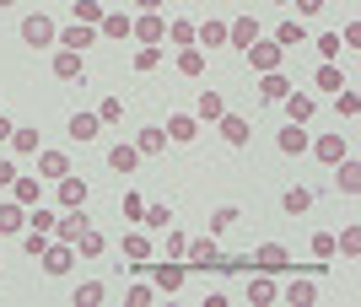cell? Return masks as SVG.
Here are the masks:
<instances>
[{
  "label": "cell",
  "instance_id": "5bb4252c",
  "mask_svg": "<svg viewBox=\"0 0 361 307\" xmlns=\"http://www.w3.org/2000/svg\"><path fill=\"white\" fill-rule=\"evenodd\" d=\"M307 140H313V135H307V124H286V130L275 135V146H281L286 156H302V151H307Z\"/></svg>",
  "mask_w": 361,
  "mask_h": 307
},
{
  "label": "cell",
  "instance_id": "603a6c76",
  "mask_svg": "<svg viewBox=\"0 0 361 307\" xmlns=\"http://www.w3.org/2000/svg\"><path fill=\"white\" fill-rule=\"evenodd\" d=\"M334 168H340V178H334L340 194H361V162H356V156H340Z\"/></svg>",
  "mask_w": 361,
  "mask_h": 307
},
{
  "label": "cell",
  "instance_id": "83f0119b",
  "mask_svg": "<svg viewBox=\"0 0 361 307\" xmlns=\"http://www.w3.org/2000/svg\"><path fill=\"white\" fill-rule=\"evenodd\" d=\"M307 205H313V189H307V184H291L286 194H281V211H286V215H302Z\"/></svg>",
  "mask_w": 361,
  "mask_h": 307
},
{
  "label": "cell",
  "instance_id": "6f0895ef",
  "mask_svg": "<svg viewBox=\"0 0 361 307\" xmlns=\"http://www.w3.org/2000/svg\"><path fill=\"white\" fill-rule=\"evenodd\" d=\"M11 130H16V124L6 119V113H0V146H6V140H11Z\"/></svg>",
  "mask_w": 361,
  "mask_h": 307
},
{
  "label": "cell",
  "instance_id": "681fc988",
  "mask_svg": "<svg viewBox=\"0 0 361 307\" xmlns=\"http://www.w3.org/2000/svg\"><path fill=\"white\" fill-rule=\"evenodd\" d=\"M97 119H103V124L124 119V97H103V103H97Z\"/></svg>",
  "mask_w": 361,
  "mask_h": 307
},
{
  "label": "cell",
  "instance_id": "ac0fdd59",
  "mask_svg": "<svg viewBox=\"0 0 361 307\" xmlns=\"http://www.w3.org/2000/svg\"><path fill=\"white\" fill-rule=\"evenodd\" d=\"M135 162H140V151H135V140H119V146H114V151H108V168H114V173H124V178H130V173H135Z\"/></svg>",
  "mask_w": 361,
  "mask_h": 307
},
{
  "label": "cell",
  "instance_id": "f6af8a7d",
  "mask_svg": "<svg viewBox=\"0 0 361 307\" xmlns=\"http://www.w3.org/2000/svg\"><path fill=\"white\" fill-rule=\"evenodd\" d=\"M318 87H324V92H340V87H345V76H340V65H318Z\"/></svg>",
  "mask_w": 361,
  "mask_h": 307
},
{
  "label": "cell",
  "instance_id": "ffe728a7",
  "mask_svg": "<svg viewBox=\"0 0 361 307\" xmlns=\"http://www.w3.org/2000/svg\"><path fill=\"white\" fill-rule=\"evenodd\" d=\"M286 92H291L286 70H264V76H259V97H264V103H281Z\"/></svg>",
  "mask_w": 361,
  "mask_h": 307
},
{
  "label": "cell",
  "instance_id": "8d00e7d4",
  "mask_svg": "<svg viewBox=\"0 0 361 307\" xmlns=\"http://www.w3.org/2000/svg\"><path fill=\"white\" fill-rule=\"evenodd\" d=\"M54 221H60V215H54V211H44V200H38V205H27V227H38V232H49V237H54Z\"/></svg>",
  "mask_w": 361,
  "mask_h": 307
},
{
  "label": "cell",
  "instance_id": "4316f807",
  "mask_svg": "<svg viewBox=\"0 0 361 307\" xmlns=\"http://www.w3.org/2000/svg\"><path fill=\"white\" fill-rule=\"evenodd\" d=\"M135 151L140 156H157V151H167V135H162V124H146L135 135Z\"/></svg>",
  "mask_w": 361,
  "mask_h": 307
},
{
  "label": "cell",
  "instance_id": "d590c367",
  "mask_svg": "<svg viewBox=\"0 0 361 307\" xmlns=\"http://www.w3.org/2000/svg\"><path fill=\"white\" fill-rule=\"evenodd\" d=\"M71 302L75 307H97V302H103V280H81V286L71 292Z\"/></svg>",
  "mask_w": 361,
  "mask_h": 307
},
{
  "label": "cell",
  "instance_id": "836d02e7",
  "mask_svg": "<svg viewBox=\"0 0 361 307\" xmlns=\"http://www.w3.org/2000/svg\"><path fill=\"white\" fill-rule=\"evenodd\" d=\"M167 44H173V49H195V22H183V16H178V22H167Z\"/></svg>",
  "mask_w": 361,
  "mask_h": 307
},
{
  "label": "cell",
  "instance_id": "7bdbcfd3",
  "mask_svg": "<svg viewBox=\"0 0 361 307\" xmlns=\"http://www.w3.org/2000/svg\"><path fill=\"white\" fill-rule=\"evenodd\" d=\"M162 65V44H140L135 49V70H157Z\"/></svg>",
  "mask_w": 361,
  "mask_h": 307
},
{
  "label": "cell",
  "instance_id": "b9f144b4",
  "mask_svg": "<svg viewBox=\"0 0 361 307\" xmlns=\"http://www.w3.org/2000/svg\"><path fill=\"white\" fill-rule=\"evenodd\" d=\"M11 146H16L22 156L38 151V130H32V124H16V130H11Z\"/></svg>",
  "mask_w": 361,
  "mask_h": 307
},
{
  "label": "cell",
  "instance_id": "ab89813d",
  "mask_svg": "<svg viewBox=\"0 0 361 307\" xmlns=\"http://www.w3.org/2000/svg\"><path fill=\"white\" fill-rule=\"evenodd\" d=\"M334 253L356 259V253H361V227H345V232H340V237H334Z\"/></svg>",
  "mask_w": 361,
  "mask_h": 307
},
{
  "label": "cell",
  "instance_id": "e575fe53",
  "mask_svg": "<svg viewBox=\"0 0 361 307\" xmlns=\"http://www.w3.org/2000/svg\"><path fill=\"white\" fill-rule=\"evenodd\" d=\"M178 76H205V49H178Z\"/></svg>",
  "mask_w": 361,
  "mask_h": 307
},
{
  "label": "cell",
  "instance_id": "1f68e13d",
  "mask_svg": "<svg viewBox=\"0 0 361 307\" xmlns=\"http://www.w3.org/2000/svg\"><path fill=\"white\" fill-rule=\"evenodd\" d=\"M11 200H16V205H38V200H44L38 178H22V173H16V184H11Z\"/></svg>",
  "mask_w": 361,
  "mask_h": 307
},
{
  "label": "cell",
  "instance_id": "7402d4cb",
  "mask_svg": "<svg viewBox=\"0 0 361 307\" xmlns=\"http://www.w3.org/2000/svg\"><path fill=\"white\" fill-rule=\"evenodd\" d=\"M275 44H281V49H302V44H307V22H297V16H286V22L275 27Z\"/></svg>",
  "mask_w": 361,
  "mask_h": 307
},
{
  "label": "cell",
  "instance_id": "c3c4849f",
  "mask_svg": "<svg viewBox=\"0 0 361 307\" xmlns=\"http://www.w3.org/2000/svg\"><path fill=\"white\" fill-rule=\"evenodd\" d=\"M313 259H334V232H313Z\"/></svg>",
  "mask_w": 361,
  "mask_h": 307
},
{
  "label": "cell",
  "instance_id": "e0dca14e",
  "mask_svg": "<svg viewBox=\"0 0 361 307\" xmlns=\"http://www.w3.org/2000/svg\"><path fill=\"white\" fill-rule=\"evenodd\" d=\"M281 108H286V124H307V119H313V97H307V92H286Z\"/></svg>",
  "mask_w": 361,
  "mask_h": 307
},
{
  "label": "cell",
  "instance_id": "f907efd6",
  "mask_svg": "<svg viewBox=\"0 0 361 307\" xmlns=\"http://www.w3.org/2000/svg\"><path fill=\"white\" fill-rule=\"evenodd\" d=\"M151 296H157V286H130L124 302H130V307H151Z\"/></svg>",
  "mask_w": 361,
  "mask_h": 307
},
{
  "label": "cell",
  "instance_id": "9f6ffc18",
  "mask_svg": "<svg viewBox=\"0 0 361 307\" xmlns=\"http://www.w3.org/2000/svg\"><path fill=\"white\" fill-rule=\"evenodd\" d=\"M16 184V162H6V156H0V189H11Z\"/></svg>",
  "mask_w": 361,
  "mask_h": 307
},
{
  "label": "cell",
  "instance_id": "11a10c76",
  "mask_svg": "<svg viewBox=\"0 0 361 307\" xmlns=\"http://www.w3.org/2000/svg\"><path fill=\"white\" fill-rule=\"evenodd\" d=\"M291 6H297V22H307V16L324 11V0H291Z\"/></svg>",
  "mask_w": 361,
  "mask_h": 307
},
{
  "label": "cell",
  "instance_id": "f1b7e54d",
  "mask_svg": "<svg viewBox=\"0 0 361 307\" xmlns=\"http://www.w3.org/2000/svg\"><path fill=\"white\" fill-rule=\"evenodd\" d=\"M97 130H103V119H97V113H71V140H81V146H87Z\"/></svg>",
  "mask_w": 361,
  "mask_h": 307
},
{
  "label": "cell",
  "instance_id": "680465c9",
  "mask_svg": "<svg viewBox=\"0 0 361 307\" xmlns=\"http://www.w3.org/2000/svg\"><path fill=\"white\" fill-rule=\"evenodd\" d=\"M135 6H140V11H162L167 0H135Z\"/></svg>",
  "mask_w": 361,
  "mask_h": 307
},
{
  "label": "cell",
  "instance_id": "cb8c5ba5",
  "mask_svg": "<svg viewBox=\"0 0 361 307\" xmlns=\"http://www.w3.org/2000/svg\"><path fill=\"white\" fill-rule=\"evenodd\" d=\"M221 140L226 146H248V119H243V113H221Z\"/></svg>",
  "mask_w": 361,
  "mask_h": 307
},
{
  "label": "cell",
  "instance_id": "3957f363",
  "mask_svg": "<svg viewBox=\"0 0 361 307\" xmlns=\"http://www.w3.org/2000/svg\"><path fill=\"white\" fill-rule=\"evenodd\" d=\"M54 38H60V27H54V22L44 16V6H38L32 16H22V44H32V49H49Z\"/></svg>",
  "mask_w": 361,
  "mask_h": 307
},
{
  "label": "cell",
  "instance_id": "8992f818",
  "mask_svg": "<svg viewBox=\"0 0 361 307\" xmlns=\"http://www.w3.org/2000/svg\"><path fill=\"white\" fill-rule=\"evenodd\" d=\"M38 264H44V275H71L75 248H71V243H60V237H49V248L38 253Z\"/></svg>",
  "mask_w": 361,
  "mask_h": 307
},
{
  "label": "cell",
  "instance_id": "5b68a950",
  "mask_svg": "<svg viewBox=\"0 0 361 307\" xmlns=\"http://www.w3.org/2000/svg\"><path fill=\"white\" fill-rule=\"evenodd\" d=\"M130 38H135V44H167V16L162 11H140L135 22H130Z\"/></svg>",
  "mask_w": 361,
  "mask_h": 307
},
{
  "label": "cell",
  "instance_id": "ee69618b",
  "mask_svg": "<svg viewBox=\"0 0 361 307\" xmlns=\"http://www.w3.org/2000/svg\"><path fill=\"white\" fill-rule=\"evenodd\" d=\"M334 108H340V119H356V113H361V97L350 92V87H340V92H334Z\"/></svg>",
  "mask_w": 361,
  "mask_h": 307
},
{
  "label": "cell",
  "instance_id": "9a60e30c",
  "mask_svg": "<svg viewBox=\"0 0 361 307\" xmlns=\"http://www.w3.org/2000/svg\"><path fill=\"white\" fill-rule=\"evenodd\" d=\"M38 156V178H54V184H60L65 173H71V156L65 151H32Z\"/></svg>",
  "mask_w": 361,
  "mask_h": 307
},
{
  "label": "cell",
  "instance_id": "d6a6232c",
  "mask_svg": "<svg viewBox=\"0 0 361 307\" xmlns=\"http://www.w3.org/2000/svg\"><path fill=\"white\" fill-rule=\"evenodd\" d=\"M286 302L291 307H313L318 302V286H313V280H291V286H286Z\"/></svg>",
  "mask_w": 361,
  "mask_h": 307
},
{
  "label": "cell",
  "instance_id": "d6986e66",
  "mask_svg": "<svg viewBox=\"0 0 361 307\" xmlns=\"http://www.w3.org/2000/svg\"><path fill=\"white\" fill-rule=\"evenodd\" d=\"M22 227H27V205L6 200V205H0V237H16Z\"/></svg>",
  "mask_w": 361,
  "mask_h": 307
},
{
  "label": "cell",
  "instance_id": "9c48e42d",
  "mask_svg": "<svg viewBox=\"0 0 361 307\" xmlns=\"http://www.w3.org/2000/svg\"><path fill=\"white\" fill-rule=\"evenodd\" d=\"M162 135L173 140V146H189V140L200 135V119H195V113H167V124H162Z\"/></svg>",
  "mask_w": 361,
  "mask_h": 307
},
{
  "label": "cell",
  "instance_id": "277c9868",
  "mask_svg": "<svg viewBox=\"0 0 361 307\" xmlns=\"http://www.w3.org/2000/svg\"><path fill=\"white\" fill-rule=\"evenodd\" d=\"M248 264L264 270V275H281V270H291V253H286V243H259L254 253H248Z\"/></svg>",
  "mask_w": 361,
  "mask_h": 307
},
{
  "label": "cell",
  "instance_id": "484cf974",
  "mask_svg": "<svg viewBox=\"0 0 361 307\" xmlns=\"http://www.w3.org/2000/svg\"><path fill=\"white\" fill-rule=\"evenodd\" d=\"M49 70H54L60 81H75V76H81V54H75V49H60V54L49 60Z\"/></svg>",
  "mask_w": 361,
  "mask_h": 307
},
{
  "label": "cell",
  "instance_id": "4dcf8cb0",
  "mask_svg": "<svg viewBox=\"0 0 361 307\" xmlns=\"http://www.w3.org/2000/svg\"><path fill=\"white\" fill-rule=\"evenodd\" d=\"M221 113H226V97L221 92H200V103H195V119H221Z\"/></svg>",
  "mask_w": 361,
  "mask_h": 307
},
{
  "label": "cell",
  "instance_id": "7dc6e473",
  "mask_svg": "<svg viewBox=\"0 0 361 307\" xmlns=\"http://www.w3.org/2000/svg\"><path fill=\"white\" fill-rule=\"evenodd\" d=\"M216 270H221V275H243V270H254V264H248V253H221Z\"/></svg>",
  "mask_w": 361,
  "mask_h": 307
},
{
  "label": "cell",
  "instance_id": "d4e9b609",
  "mask_svg": "<svg viewBox=\"0 0 361 307\" xmlns=\"http://www.w3.org/2000/svg\"><path fill=\"white\" fill-rule=\"evenodd\" d=\"M254 38H259V22H254V16H238V22L226 27V44H232V49H248Z\"/></svg>",
  "mask_w": 361,
  "mask_h": 307
},
{
  "label": "cell",
  "instance_id": "bcb514c9",
  "mask_svg": "<svg viewBox=\"0 0 361 307\" xmlns=\"http://www.w3.org/2000/svg\"><path fill=\"white\" fill-rule=\"evenodd\" d=\"M22 248H27L32 259H38V253L49 248V232H38V227H22Z\"/></svg>",
  "mask_w": 361,
  "mask_h": 307
},
{
  "label": "cell",
  "instance_id": "91938a15",
  "mask_svg": "<svg viewBox=\"0 0 361 307\" xmlns=\"http://www.w3.org/2000/svg\"><path fill=\"white\" fill-rule=\"evenodd\" d=\"M275 6H291V0H275Z\"/></svg>",
  "mask_w": 361,
  "mask_h": 307
},
{
  "label": "cell",
  "instance_id": "7c38bea8",
  "mask_svg": "<svg viewBox=\"0 0 361 307\" xmlns=\"http://www.w3.org/2000/svg\"><path fill=\"white\" fill-rule=\"evenodd\" d=\"M275 296H281V292H275V275L254 270V275H248V302H254V307H270Z\"/></svg>",
  "mask_w": 361,
  "mask_h": 307
},
{
  "label": "cell",
  "instance_id": "8fae6325",
  "mask_svg": "<svg viewBox=\"0 0 361 307\" xmlns=\"http://www.w3.org/2000/svg\"><path fill=\"white\" fill-rule=\"evenodd\" d=\"M92 38H97V27H87V22H71V27H60V38H54V44H60V49H75V54H87Z\"/></svg>",
  "mask_w": 361,
  "mask_h": 307
},
{
  "label": "cell",
  "instance_id": "44dd1931",
  "mask_svg": "<svg viewBox=\"0 0 361 307\" xmlns=\"http://www.w3.org/2000/svg\"><path fill=\"white\" fill-rule=\"evenodd\" d=\"M130 22H135V16H124V11H103L97 32H103V38H114V44H124V38H130Z\"/></svg>",
  "mask_w": 361,
  "mask_h": 307
},
{
  "label": "cell",
  "instance_id": "74e56055",
  "mask_svg": "<svg viewBox=\"0 0 361 307\" xmlns=\"http://www.w3.org/2000/svg\"><path fill=\"white\" fill-rule=\"evenodd\" d=\"M226 227H238V205H216L211 211V237H221Z\"/></svg>",
  "mask_w": 361,
  "mask_h": 307
},
{
  "label": "cell",
  "instance_id": "7a4b0ae2",
  "mask_svg": "<svg viewBox=\"0 0 361 307\" xmlns=\"http://www.w3.org/2000/svg\"><path fill=\"white\" fill-rule=\"evenodd\" d=\"M243 54H248V65H254L259 76H264V70H281V65H286V49L275 44V38H254V44L243 49Z\"/></svg>",
  "mask_w": 361,
  "mask_h": 307
},
{
  "label": "cell",
  "instance_id": "60d3db41",
  "mask_svg": "<svg viewBox=\"0 0 361 307\" xmlns=\"http://www.w3.org/2000/svg\"><path fill=\"white\" fill-rule=\"evenodd\" d=\"M71 11H75V22H87V27H97V22H103V0H75Z\"/></svg>",
  "mask_w": 361,
  "mask_h": 307
},
{
  "label": "cell",
  "instance_id": "30bf717a",
  "mask_svg": "<svg viewBox=\"0 0 361 307\" xmlns=\"http://www.w3.org/2000/svg\"><path fill=\"white\" fill-rule=\"evenodd\" d=\"M307 151L318 156V162H340V156H350V146H345V135H318V140H307Z\"/></svg>",
  "mask_w": 361,
  "mask_h": 307
},
{
  "label": "cell",
  "instance_id": "94428289",
  "mask_svg": "<svg viewBox=\"0 0 361 307\" xmlns=\"http://www.w3.org/2000/svg\"><path fill=\"white\" fill-rule=\"evenodd\" d=\"M0 6H16V0H0Z\"/></svg>",
  "mask_w": 361,
  "mask_h": 307
},
{
  "label": "cell",
  "instance_id": "4fadbf2b",
  "mask_svg": "<svg viewBox=\"0 0 361 307\" xmlns=\"http://www.w3.org/2000/svg\"><path fill=\"white\" fill-rule=\"evenodd\" d=\"M75 253H81V259H97V253H103V248H108V237H103V232H97V227H92V221H87V227H81V232H75Z\"/></svg>",
  "mask_w": 361,
  "mask_h": 307
},
{
  "label": "cell",
  "instance_id": "816d5d0a",
  "mask_svg": "<svg viewBox=\"0 0 361 307\" xmlns=\"http://www.w3.org/2000/svg\"><path fill=\"white\" fill-rule=\"evenodd\" d=\"M183 248H189V237L178 227H167V259H183Z\"/></svg>",
  "mask_w": 361,
  "mask_h": 307
},
{
  "label": "cell",
  "instance_id": "6da1fadb",
  "mask_svg": "<svg viewBox=\"0 0 361 307\" xmlns=\"http://www.w3.org/2000/svg\"><path fill=\"white\" fill-rule=\"evenodd\" d=\"M151 270V286L162 296H178L183 292V280H189V264H178V259H167V264H146Z\"/></svg>",
  "mask_w": 361,
  "mask_h": 307
},
{
  "label": "cell",
  "instance_id": "2e32d148",
  "mask_svg": "<svg viewBox=\"0 0 361 307\" xmlns=\"http://www.w3.org/2000/svg\"><path fill=\"white\" fill-rule=\"evenodd\" d=\"M226 44V22H216V16H205L195 27V49H221Z\"/></svg>",
  "mask_w": 361,
  "mask_h": 307
},
{
  "label": "cell",
  "instance_id": "f35d334b",
  "mask_svg": "<svg viewBox=\"0 0 361 307\" xmlns=\"http://www.w3.org/2000/svg\"><path fill=\"white\" fill-rule=\"evenodd\" d=\"M140 221H146L151 232H167V227H173V211H167V205H146V211H140Z\"/></svg>",
  "mask_w": 361,
  "mask_h": 307
},
{
  "label": "cell",
  "instance_id": "ba28073f",
  "mask_svg": "<svg viewBox=\"0 0 361 307\" xmlns=\"http://www.w3.org/2000/svg\"><path fill=\"white\" fill-rule=\"evenodd\" d=\"M119 253L130 259L124 270H146V259H151V237H146V232H124V237H119Z\"/></svg>",
  "mask_w": 361,
  "mask_h": 307
},
{
  "label": "cell",
  "instance_id": "f546056e",
  "mask_svg": "<svg viewBox=\"0 0 361 307\" xmlns=\"http://www.w3.org/2000/svg\"><path fill=\"white\" fill-rule=\"evenodd\" d=\"M60 205L65 211H71V205H87V178H71V173H65L60 178Z\"/></svg>",
  "mask_w": 361,
  "mask_h": 307
},
{
  "label": "cell",
  "instance_id": "f5cc1de1",
  "mask_svg": "<svg viewBox=\"0 0 361 307\" xmlns=\"http://www.w3.org/2000/svg\"><path fill=\"white\" fill-rule=\"evenodd\" d=\"M119 211H124V221H140V211H146V200H140V194H124V200H119Z\"/></svg>",
  "mask_w": 361,
  "mask_h": 307
},
{
  "label": "cell",
  "instance_id": "52a82bcc",
  "mask_svg": "<svg viewBox=\"0 0 361 307\" xmlns=\"http://www.w3.org/2000/svg\"><path fill=\"white\" fill-rule=\"evenodd\" d=\"M183 259H189V270H216V264H221V248H216V237H189Z\"/></svg>",
  "mask_w": 361,
  "mask_h": 307
},
{
  "label": "cell",
  "instance_id": "db71d44e",
  "mask_svg": "<svg viewBox=\"0 0 361 307\" xmlns=\"http://www.w3.org/2000/svg\"><path fill=\"white\" fill-rule=\"evenodd\" d=\"M318 54H324V60H340V32H324V38H318Z\"/></svg>",
  "mask_w": 361,
  "mask_h": 307
}]
</instances>
